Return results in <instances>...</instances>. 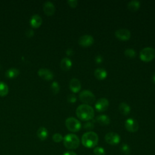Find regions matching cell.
Wrapping results in <instances>:
<instances>
[{
    "label": "cell",
    "mask_w": 155,
    "mask_h": 155,
    "mask_svg": "<svg viewBox=\"0 0 155 155\" xmlns=\"http://www.w3.org/2000/svg\"><path fill=\"white\" fill-rule=\"evenodd\" d=\"M140 59L145 62H149L155 58V49L151 47L142 48L139 53Z\"/></svg>",
    "instance_id": "277c9868"
},
{
    "label": "cell",
    "mask_w": 155,
    "mask_h": 155,
    "mask_svg": "<svg viewBox=\"0 0 155 155\" xmlns=\"http://www.w3.org/2000/svg\"><path fill=\"white\" fill-rule=\"evenodd\" d=\"M72 65V62L68 58H64L60 62L61 68L65 71L68 70Z\"/></svg>",
    "instance_id": "ac0fdd59"
},
{
    "label": "cell",
    "mask_w": 155,
    "mask_h": 155,
    "mask_svg": "<svg viewBox=\"0 0 155 155\" xmlns=\"http://www.w3.org/2000/svg\"><path fill=\"white\" fill-rule=\"evenodd\" d=\"M119 110L122 114L127 115L130 113L131 108L126 102H122L119 105Z\"/></svg>",
    "instance_id": "d6986e66"
},
{
    "label": "cell",
    "mask_w": 155,
    "mask_h": 155,
    "mask_svg": "<svg viewBox=\"0 0 155 155\" xmlns=\"http://www.w3.org/2000/svg\"><path fill=\"white\" fill-rule=\"evenodd\" d=\"M66 54L68 56H71L73 54V50L72 48H68L67 50H66Z\"/></svg>",
    "instance_id": "836d02e7"
},
{
    "label": "cell",
    "mask_w": 155,
    "mask_h": 155,
    "mask_svg": "<svg viewBox=\"0 0 155 155\" xmlns=\"http://www.w3.org/2000/svg\"><path fill=\"white\" fill-rule=\"evenodd\" d=\"M38 74L41 78L47 81H50L54 77V74L51 70L44 68H40L38 71Z\"/></svg>",
    "instance_id": "7c38bea8"
},
{
    "label": "cell",
    "mask_w": 155,
    "mask_h": 155,
    "mask_svg": "<svg viewBox=\"0 0 155 155\" xmlns=\"http://www.w3.org/2000/svg\"><path fill=\"white\" fill-rule=\"evenodd\" d=\"M105 140L107 143H108L110 145H115L118 144L120 142V137L116 133L110 132L105 134Z\"/></svg>",
    "instance_id": "52a82bcc"
},
{
    "label": "cell",
    "mask_w": 155,
    "mask_h": 155,
    "mask_svg": "<svg viewBox=\"0 0 155 155\" xmlns=\"http://www.w3.org/2000/svg\"><path fill=\"white\" fill-rule=\"evenodd\" d=\"M83 127H84V129H85L87 130H91L92 129L94 128V125L93 124V122L88 121V122H87L86 123H85L84 124Z\"/></svg>",
    "instance_id": "f1b7e54d"
},
{
    "label": "cell",
    "mask_w": 155,
    "mask_h": 155,
    "mask_svg": "<svg viewBox=\"0 0 155 155\" xmlns=\"http://www.w3.org/2000/svg\"><path fill=\"white\" fill-rule=\"evenodd\" d=\"M94 61L97 64H100L103 61V57L101 55V54H97L95 58H94Z\"/></svg>",
    "instance_id": "1f68e13d"
},
{
    "label": "cell",
    "mask_w": 155,
    "mask_h": 155,
    "mask_svg": "<svg viewBox=\"0 0 155 155\" xmlns=\"http://www.w3.org/2000/svg\"><path fill=\"white\" fill-rule=\"evenodd\" d=\"M140 5V2L137 0H132L127 4V8L131 11H136L139 9Z\"/></svg>",
    "instance_id": "7402d4cb"
},
{
    "label": "cell",
    "mask_w": 155,
    "mask_h": 155,
    "mask_svg": "<svg viewBox=\"0 0 155 155\" xmlns=\"http://www.w3.org/2000/svg\"><path fill=\"white\" fill-rule=\"evenodd\" d=\"M114 35L119 39L122 41H127L130 38L131 33L127 28H119L116 30Z\"/></svg>",
    "instance_id": "30bf717a"
},
{
    "label": "cell",
    "mask_w": 155,
    "mask_h": 155,
    "mask_svg": "<svg viewBox=\"0 0 155 155\" xmlns=\"http://www.w3.org/2000/svg\"><path fill=\"white\" fill-rule=\"evenodd\" d=\"M94 42V38L91 35H84L78 39V43L82 47H88L91 45Z\"/></svg>",
    "instance_id": "8fae6325"
},
{
    "label": "cell",
    "mask_w": 155,
    "mask_h": 155,
    "mask_svg": "<svg viewBox=\"0 0 155 155\" xmlns=\"http://www.w3.org/2000/svg\"><path fill=\"white\" fill-rule=\"evenodd\" d=\"M151 80H152V81H153L154 83H155V72L152 74Z\"/></svg>",
    "instance_id": "d590c367"
},
{
    "label": "cell",
    "mask_w": 155,
    "mask_h": 155,
    "mask_svg": "<svg viewBox=\"0 0 155 155\" xmlns=\"http://www.w3.org/2000/svg\"><path fill=\"white\" fill-rule=\"evenodd\" d=\"M63 155H77V154L73 151H67Z\"/></svg>",
    "instance_id": "e575fe53"
},
{
    "label": "cell",
    "mask_w": 155,
    "mask_h": 155,
    "mask_svg": "<svg viewBox=\"0 0 155 155\" xmlns=\"http://www.w3.org/2000/svg\"><path fill=\"white\" fill-rule=\"evenodd\" d=\"M76 100V96L74 94H69L67 96V101L70 103H74Z\"/></svg>",
    "instance_id": "f546056e"
},
{
    "label": "cell",
    "mask_w": 155,
    "mask_h": 155,
    "mask_svg": "<svg viewBox=\"0 0 155 155\" xmlns=\"http://www.w3.org/2000/svg\"><path fill=\"white\" fill-rule=\"evenodd\" d=\"M63 138L64 137L60 133H55L53 135V137H52L53 140L54 142H57V143L61 142L63 140Z\"/></svg>",
    "instance_id": "83f0119b"
},
{
    "label": "cell",
    "mask_w": 155,
    "mask_h": 155,
    "mask_svg": "<svg viewBox=\"0 0 155 155\" xmlns=\"http://www.w3.org/2000/svg\"><path fill=\"white\" fill-rule=\"evenodd\" d=\"M43 10L47 16H51L55 12V7L50 1H46L43 5Z\"/></svg>",
    "instance_id": "5bb4252c"
},
{
    "label": "cell",
    "mask_w": 155,
    "mask_h": 155,
    "mask_svg": "<svg viewBox=\"0 0 155 155\" xmlns=\"http://www.w3.org/2000/svg\"><path fill=\"white\" fill-rule=\"evenodd\" d=\"M94 75L97 79L102 80L107 76V72L104 68H97L94 71Z\"/></svg>",
    "instance_id": "2e32d148"
},
{
    "label": "cell",
    "mask_w": 155,
    "mask_h": 155,
    "mask_svg": "<svg viewBox=\"0 0 155 155\" xmlns=\"http://www.w3.org/2000/svg\"><path fill=\"white\" fill-rule=\"evenodd\" d=\"M76 114L79 119L82 120L88 121L93 119L94 116V111L90 105L83 104L79 105L76 110Z\"/></svg>",
    "instance_id": "6da1fadb"
},
{
    "label": "cell",
    "mask_w": 155,
    "mask_h": 155,
    "mask_svg": "<svg viewBox=\"0 0 155 155\" xmlns=\"http://www.w3.org/2000/svg\"><path fill=\"white\" fill-rule=\"evenodd\" d=\"M25 35L28 38H30V37H32L33 35H34V31L33 30L31 29H28L26 32H25Z\"/></svg>",
    "instance_id": "d6a6232c"
},
{
    "label": "cell",
    "mask_w": 155,
    "mask_h": 155,
    "mask_svg": "<svg viewBox=\"0 0 155 155\" xmlns=\"http://www.w3.org/2000/svg\"><path fill=\"white\" fill-rule=\"evenodd\" d=\"M98 135L94 131H87L85 133L81 138L82 145L88 148L95 147L98 143Z\"/></svg>",
    "instance_id": "7a4b0ae2"
},
{
    "label": "cell",
    "mask_w": 155,
    "mask_h": 155,
    "mask_svg": "<svg viewBox=\"0 0 155 155\" xmlns=\"http://www.w3.org/2000/svg\"><path fill=\"white\" fill-rule=\"evenodd\" d=\"M109 106V101L105 97L99 99L95 103L94 107L97 111L102 112L105 111Z\"/></svg>",
    "instance_id": "9c48e42d"
},
{
    "label": "cell",
    "mask_w": 155,
    "mask_h": 155,
    "mask_svg": "<svg viewBox=\"0 0 155 155\" xmlns=\"http://www.w3.org/2000/svg\"><path fill=\"white\" fill-rule=\"evenodd\" d=\"M42 22V19L41 17L37 14L33 15L31 17L30 20V25L35 28L39 27L41 25Z\"/></svg>",
    "instance_id": "9a60e30c"
},
{
    "label": "cell",
    "mask_w": 155,
    "mask_h": 155,
    "mask_svg": "<svg viewBox=\"0 0 155 155\" xmlns=\"http://www.w3.org/2000/svg\"><path fill=\"white\" fill-rule=\"evenodd\" d=\"M8 93V87L4 82L0 81V96H5Z\"/></svg>",
    "instance_id": "603a6c76"
},
{
    "label": "cell",
    "mask_w": 155,
    "mask_h": 155,
    "mask_svg": "<svg viewBox=\"0 0 155 155\" xmlns=\"http://www.w3.org/2000/svg\"><path fill=\"white\" fill-rule=\"evenodd\" d=\"M36 134H37L38 137L40 140H44L48 137V130H47L46 128H45L44 127H41L38 130Z\"/></svg>",
    "instance_id": "ffe728a7"
},
{
    "label": "cell",
    "mask_w": 155,
    "mask_h": 155,
    "mask_svg": "<svg viewBox=\"0 0 155 155\" xmlns=\"http://www.w3.org/2000/svg\"><path fill=\"white\" fill-rule=\"evenodd\" d=\"M120 150L121 151L125 154H130V152H131V150L130 148V146L128 145H127V143H124L121 145L120 147Z\"/></svg>",
    "instance_id": "484cf974"
},
{
    "label": "cell",
    "mask_w": 155,
    "mask_h": 155,
    "mask_svg": "<svg viewBox=\"0 0 155 155\" xmlns=\"http://www.w3.org/2000/svg\"><path fill=\"white\" fill-rule=\"evenodd\" d=\"M19 74V71L18 69L15 68H11L7 70L5 73V75L7 78L9 79H13L16 78Z\"/></svg>",
    "instance_id": "44dd1931"
},
{
    "label": "cell",
    "mask_w": 155,
    "mask_h": 155,
    "mask_svg": "<svg viewBox=\"0 0 155 155\" xmlns=\"http://www.w3.org/2000/svg\"><path fill=\"white\" fill-rule=\"evenodd\" d=\"M65 126L71 132H77L81 128V122L75 117H69L65 120Z\"/></svg>",
    "instance_id": "5b68a950"
},
{
    "label": "cell",
    "mask_w": 155,
    "mask_h": 155,
    "mask_svg": "<svg viewBox=\"0 0 155 155\" xmlns=\"http://www.w3.org/2000/svg\"><path fill=\"white\" fill-rule=\"evenodd\" d=\"M51 90L53 93L57 94L59 93L60 90L59 84L56 81H53L51 84Z\"/></svg>",
    "instance_id": "d4e9b609"
},
{
    "label": "cell",
    "mask_w": 155,
    "mask_h": 155,
    "mask_svg": "<svg viewBox=\"0 0 155 155\" xmlns=\"http://www.w3.org/2000/svg\"><path fill=\"white\" fill-rule=\"evenodd\" d=\"M124 54L127 57L129 58H134L136 55V52L134 49L131 48H128L125 50Z\"/></svg>",
    "instance_id": "cb8c5ba5"
},
{
    "label": "cell",
    "mask_w": 155,
    "mask_h": 155,
    "mask_svg": "<svg viewBox=\"0 0 155 155\" xmlns=\"http://www.w3.org/2000/svg\"><path fill=\"white\" fill-rule=\"evenodd\" d=\"M93 152L95 155H105V151L102 147H94Z\"/></svg>",
    "instance_id": "4316f807"
},
{
    "label": "cell",
    "mask_w": 155,
    "mask_h": 155,
    "mask_svg": "<svg viewBox=\"0 0 155 155\" xmlns=\"http://www.w3.org/2000/svg\"><path fill=\"white\" fill-rule=\"evenodd\" d=\"M79 98L81 102L88 105L93 104L95 101L94 94L91 91L88 90H85L80 92Z\"/></svg>",
    "instance_id": "8992f818"
},
{
    "label": "cell",
    "mask_w": 155,
    "mask_h": 155,
    "mask_svg": "<svg viewBox=\"0 0 155 155\" xmlns=\"http://www.w3.org/2000/svg\"><path fill=\"white\" fill-rule=\"evenodd\" d=\"M69 88L74 93L78 92L81 88L80 81L76 78H72L69 82Z\"/></svg>",
    "instance_id": "4fadbf2b"
},
{
    "label": "cell",
    "mask_w": 155,
    "mask_h": 155,
    "mask_svg": "<svg viewBox=\"0 0 155 155\" xmlns=\"http://www.w3.org/2000/svg\"><path fill=\"white\" fill-rule=\"evenodd\" d=\"M78 1L77 0H68L67 3L71 7H76L78 5Z\"/></svg>",
    "instance_id": "4dcf8cb0"
},
{
    "label": "cell",
    "mask_w": 155,
    "mask_h": 155,
    "mask_svg": "<svg viewBox=\"0 0 155 155\" xmlns=\"http://www.w3.org/2000/svg\"><path fill=\"white\" fill-rule=\"evenodd\" d=\"M64 145L65 148L70 150H74L78 148L80 144L79 137L74 134H67L63 138Z\"/></svg>",
    "instance_id": "3957f363"
},
{
    "label": "cell",
    "mask_w": 155,
    "mask_h": 155,
    "mask_svg": "<svg viewBox=\"0 0 155 155\" xmlns=\"http://www.w3.org/2000/svg\"><path fill=\"white\" fill-rule=\"evenodd\" d=\"M125 127L127 131L130 132H136L139 129V124L133 118H128L125 122Z\"/></svg>",
    "instance_id": "ba28073f"
},
{
    "label": "cell",
    "mask_w": 155,
    "mask_h": 155,
    "mask_svg": "<svg viewBox=\"0 0 155 155\" xmlns=\"http://www.w3.org/2000/svg\"><path fill=\"white\" fill-rule=\"evenodd\" d=\"M96 120L102 125H107L110 123V118L106 114H100L98 115Z\"/></svg>",
    "instance_id": "e0dca14e"
}]
</instances>
